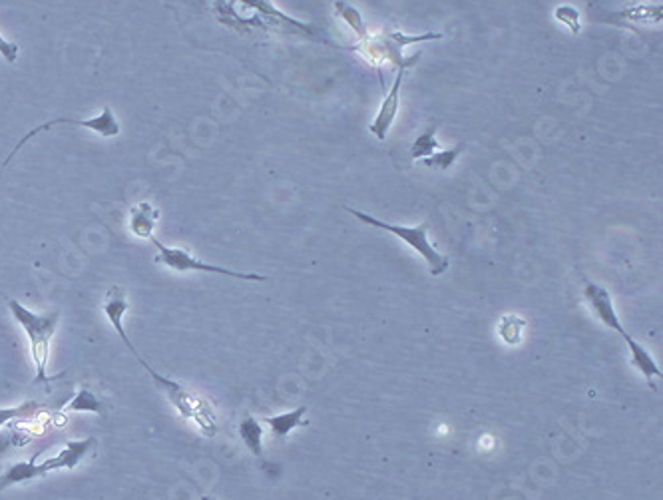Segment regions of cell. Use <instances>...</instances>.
Wrapping results in <instances>:
<instances>
[{
    "label": "cell",
    "mask_w": 663,
    "mask_h": 500,
    "mask_svg": "<svg viewBox=\"0 0 663 500\" xmlns=\"http://www.w3.org/2000/svg\"><path fill=\"white\" fill-rule=\"evenodd\" d=\"M102 311H104L106 319L110 321V325L116 329V333H118V337L124 341V345L128 347V351L136 357L138 363L143 369H146L150 377L154 379L156 387L159 389L161 395L169 401V405H172L184 418H190L192 423H195L197 428L202 431V435L213 436L215 433H218V415H215L210 401H205L190 387L182 385V383L172 381V379L164 377V375H159L146 359H143L136 347H133V343L130 341V337L128 333H125V327H124L125 314L130 311V299L122 285H110V288L106 289L104 299H102Z\"/></svg>",
    "instance_id": "cell-1"
},
{
    "label": "cell",
    "mask_w": 663,
    "mask_h": 500,
    "mask_svg": "<svg viewBox=\"0 0 663 500\" xmlns=\"http://www.w3.org/2000/svg\"><path fill=\"white\" fill-rule=\"evenodd\" d=\"M211 8L221 24H228L236 30L265 29L325 40L315 34L313 26L303 24L291 19V16L283 14L280 8L273 6L271 0H211Z\"/></svg>",
    "instance_id": "cell-2"
},
{
    "label": "cell",
    "mask_w": 663,
    "mask_h": 500,
    "mask_svg": "<svg viewBox=\"0 0 663 500\" xmlns=\"http://www.w3.org/2000/svg\"><path fill=\"white\" fill-rule=\"evenodd\" d=\"M6 306L11 309V315L18 325L22 327V332L29 339L30 345V355L34 361V381L36 383H44V385H50L52 381L60 379L62 375H48V359H50V341L54 333H56L60 315L54 311V314H34L29 307H24L18 299H6Z\"/></svg>",
    "instance_id": "cell-3"
},
{
    "label": "cell",
    "mask_w": 663,
    "mask_h": 500,
    "mask_svg": "<svg viewBox=\"0 0 663 500\" xmlns=\"http://www.w3.org/2000/svg\"><path fill=\"white\" fill-rule=\"evenodd\" d=\"M347 211L351 213L353 218H357L358 221L366 223V226H373V228L389 231V234L397 236L399 239L405 241V244H409L417 254L423 255V260L428 265L430 275H435V278H436V275H443L448 270V263H451V262H448V257L443 255L433 244H430L428 223L426 221L420 223V226H415V228H405V226H394V223H384L383 220H376V218L369 216V213H363V211L353 210V208H347Z\"/></svg>",
    "instance_id": "cell-4"
},
{
    "label": "cell",
    "mask_w": 663,
    "mask_h": 500,
    "mask_svg": "<svg viewBox=\"0 0 663 500\" xmlns=\"http://www.w3.org/2000/svg\"><path fill=\"white\" fill-rule=\"evenodd\" d=\"M151 244L156 246L158 255L156 263L164 265L168 270L177 272V273H187V272H200V273H215V275H226V278L241 280V281H267V275L262 273H244V272H233L229 267L205 263L200 257H195L190 249L185 247H176V246H166L161 244L158 237H151Z\"/></svg>",
    "instance_id": "cell-5"
},
{
    "label": "cell",
    "mask_w": 663,
    "mask_h": 500,
    "mask_svg": "<svg viewBox=\"0 0 663 500\" xmlns=\"http://www.w3.org/2000/svg\"><path fill=\"white\" fill-rule=\"evenodd\" d=\"M443 39L441 32H426L420 34V37H407L402 32H381L376 37H366L365 40L358 42V47H355L357 52H361L365 60H369L371 65H383V62H394V65L400 66L402 62L407 58L400 55V50L407 47V44H417V42H426V40H438Z\"/></svg>",
    "instance_id": "cell-6"
},
{
    "label": "cell",
    "mask_w": 663,
    "mask_h": 500,
    "mask_svg": "<svg viewBox=\"0 0 663 500\" xmlns=\"http://www.w3.org/2000/svg\"><path fill=\"white\" fill-rule=\"evenodd\" d=\"M62 124H65V126L86 128V130L94 132V134H98V136H100V138H106V140L120 136V132H122L120 122H118V118H116V114L112 112L110 106H104L102 112H100V114H96V116H92V118H54V120H48V122L40 124V126L32 128L29 134H24L22 140L18 142V144L13 148V151H11V154H8V158L4 159L3 166H6L8 162H11V159H13V158L18 154V151H21L26 144H29V142H30L32 138L40 136V134H42V132H47V130H52V128H56V126H62Z\"/></svg>",
    "instance_id": "cell-7"
},
{
    "label": "cell",
    "mask_w": 663,
    "mask_h": 500,
    "mask_svg": "<svg viewBox=\"0 0 663 500\" xmlns=\"http://www.w3.org/2000/svg\"><path fill=\"white\" fill-rule=\"evenodd\" d=\"M418 58H420V52L409 56L399 66V74H397V78H394V82L391 86L389 94L384 96L381 108H379V112H376L375 120H373V124L369 126L371 134H373V136L376 140H384V138H387V134H389V130L392 126V122H394V118H397L399 104H400V88H402V82H405V78H407V70L410 66H415L417 62H418Z\"/></svg>",
    "instance_id": "cell-8"
},
{
    "label": "cell",
    "mask_w": 663,
    "mask_h": 500,
    "mask_svg": "<svg viewBox=\"0 0 663 500\" xmlns=\"http://www.w3.org/2000/svg\"><path fill=\"white\" fill-rule=\"evenodd\" d=\"M584 297L588 301V306L594 309L598 319L602 321L607 329H612V332H616L622 337L627 335L620 321V315L616 314L612 296H609V291L606 288H602V285H598V283H588L584 288Z\"/></svg>",
    "instance_id": "cell-9"
},
{
    "label": "cell",
    "mask_w": 663,
    "mask_h": 500,
    "mask_svg": "<svg viewBox=\"0 0 663 500\" xmlns=\"http://www.w3.org/2000/svg\"><path fill=\"white\" fill-rule=\"evenodd\" d=\"M96 444L98 441L94 439V436H88V439H82V441H68L65 449H62L56 457L44 459L40 462V469L44 470V475H50V472H56V470L76 469L78 464L94 451Z\"/></svg>",
    "instance_id": "cell-10"
},
{
    "label": "cell",
    "mask_w": 663,
    "mask_h": 500,
    "mask_svg": "<svg viewBox=\"0 0 663 500\" xmlns=\"http://www.w3.org/2000/svg\"><path fill=\"white\" fill-rule=\"evenodd\" d=\"M128 220V228L133 236L140 239H151L159 221V210L151 202H138L130 208Z\"/></svg>",
    "instance_id": "cell-11"
},
{
    "label": "cell",
    "mask_w": 663,
    "mask_h": 500,
    "mask_svg": "<svg viewBox=\"0 0 663 500\" xmlns=\"http://www.w3.org/2000/svg\"><path fill=\"white\" fill-rule=\"evenodd\" d=\"M36 457H39V454H36ZM36 457H32L29 461H18V462L11 464V467H8L3 472V475H0V495H3L4 490L11 488V487L47 477V475H44V470L40 469V462L34 461Z\"/></svg>",
    "instance_id": "cell-12"
},
{
    "label": "cell",
    "mask_w": 663,
    "mask_h": 500,
    "mask_svg": "<svg viewBox=\"0 0 663 500\" xmlns=\"http://www.w3.org/2000/svg\"><path fill=\"white\" fill-rule=\"evenodd\" d=\"M624 341L627 343V349H630V357H632L633 367L638 369V371L643 375L645 381L650 383V387H651L653 391H658V387H656V383H653V379H661V377H663V373H661V369L658 367L656 359H653V357H651L648 351H645L643 347H641L638 341H633L630 333H627V335L624 337Z\"/></svg>",
    "instance_id": "cell-13"
},
{
    "label": "cell",
    "mask_w": 663,
    "mask_h": 500,
    "mask_svg": "<svg viewBox=\"0 0 663 500\" xmlns=\"http://www.w3.org/2000/svg\"><path fill=\"white\" fill-rule=\"evenodd\" d=\"M237 433L241 436V441L247 446V451L254 454V457L262 459L263 457V427L259 423V418L254 415L245 413L244 418L239 421Z\"/></svg>",
    "instance_id": "cell-14"
},
{
    "label": "cell",
    "mask_w": 663,
    "mask_h": 500,
    "mask_svg": "<svg viewBox=\"0 0 663 500\" xmlns=\"http://www.w3.org/2000/svg\"><path fill=\"white\" fill-rule=\"evenodd\" d=\"M305 415H307V407H299L295 410H289V413L267 417L263 418V423L269 425V428H271V435L277 441H285L291 431H295V428L303 425Z\"/></svg>",
    "instance_id": "cell-15"
},
{
    "label": "cell",
    "mask_w": 663,
    "mask_h": 500,
    "mask_svg": "<svg viewBox=\"0 0 663 500\" xmlns=\"http://www.w3.org/2000/svg\"><path fill=\"white\" fill-rule=\"evenodd\" d=\"M68 413H94V415H106L102 401L98 399L90 389H80L70 403L65 407Z\"/></svg>",
    "instance_id": "cell-16"
},
{
    "label": "cell",
    "mask_w": 663,
    "mask_h": 500,
    "mask_svg": "<svg viewBox=\"0 0 663 500\" xmlns=\"http://www.w3.org/2000/svg\"><path fill=\"white\" fill-rule=\"evenodd\" d=\"M335 13H337L339 19L349 26V29H353V32L357 34L358 40H365L366 37H369V29H366L363 16L353 4L345 3V0H337Z\"/></svg>",
    "instance_id": "cell-17"
},
{
    "label": "cell",
    "mask_w": 663,
    "mask_h": 500,
    "mask_svg": "<svg viewBox=\"0 0 663 500\" xmlns=\"http://www.w3.org/2000/svg\"><path fill=\"white\" fill-rule=\"evenodd\" d=\"M464 150H466L464 144H456L451 150H436L435 154H430L428 158H425V166L438 169V172H446L448 168L454 166V162L459 159V156L462 154Z\"/></svg>",
    "instance_id": "cell-18"
},
{
    "label": "cell",
    "mask_w": 663,
    "mask_h": 500,
    "mask_svg": "<svg viewBox=\"0 0 663 500\" xmlns=\"http://www.w3.org/2000/svg\"><path fill=\"white\" fill-rule=\"evenodd\" d=\"M436 130L438 126H433L425 130L420 136L412 142L410 146V158L412 159H418V158H428L430 154H435V151L438 150V142H436Z\"/></svg>",
    "instance_id": "cell-19"
},
{
    "label": "cell",
    "mask_w": 663,
    "mask_h": 500,
    "mask_svg": "<svg viewBox=\"0 0 663 500\" xmlns=\"http://www.w3.org/2000/svg\"><path fill=\"white\" fill-rule=\"evenodd\" d=\"M13 421H8L4 431H0V454H3L8 446H24L29 444L30 433H26L22 427H13Z\"/></svg>",
    "instance_id": "cell-20"
},
{
    "label": "cell",
    "mask_w": 663,
    "mask_h": 500,
    "mask_svg": "<svg viewBox=\"0 0 663 500\" xmlns=\"http://www.w3.org/2000/svg\"><path fill=\"white\" fill-rule=\"evenodd\" d=\"M39 410H40V405L32 403V401H29V403H22V405H16V407H0V427L6 425L8 421H14V418L36 415Z\"/></svg>",
    "instance_id": "cell-21"
},
{
    "label": "cell",
    "mask_w": 663,
    "mask_h": 500,
    "mask_svg": "<svg viewBox=\"0 0 663 500\" xmlns=\"http://www.w3.org/2000/svg\"><path fill=\"white\" fill-rule=\"evenodd\" d=\"M554 16L555 21L562 22L566 29H570L572 34H580L581 30V24H580V13L578 8H573L570 4H562L554 11Z\"/></svg>",
    "instance_id": "cell-22"
},
{
    "label": "cell",
    "mask_w": 663,
    "mask_h": 500,
    "mask_svg": "<svg viewBox=\"0 0 663 500\" xmlns=\"http://www.w3.org/2000/svg\"><path fill=\"white\" fill-rule=\"evenodd\" d=\"M18 55H21V48H18V44H14L13 40H8L3 32H0V56H3L8 65H14V62L18 60Z\"/></svg>",
    "instance_id": "cell-23"
},
{
    "label": "cell",
    "mask_w": 663,
    "mask_h": 500,
    "mask_svg": "<svg viewBox=\"0 0 663 500\" xmlns=\"http://www.w3.org/2000/svg\"><path fill=\"white\" fill-rule=\"evenodd\" d=\"M203 500H215L213 496H203Z\"/></svg>",
    "instance_id": "cell-24"
}]
</instances>
